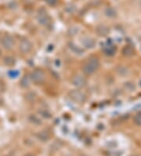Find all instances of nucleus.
I'll return each instance as SVG.
<instances>
[{"mask_svg": "<svg viewBox=\"0 0 141 156\" xmlns=\"http://www.w3.org/2000/svg\"><path fill=\"white\" fill-rule=\"evenodd\" d=\"M100 68V61L96 58H90L83 64L82 71L86 75H92Z\"/></svg>", "mask_w": 141, "mask_h": 156, "instance_id": "obj_1", "label": "nucleus"}, {"mask_svg": "<svg viewBox=\"0 0 141 156\" xmlns=\"http://www.w3.org/2000/svg\"><path fill=\"white\" fill-rule=\"evenodd\" d=\"M133 121L136 125L141 126V111L136 113L133 117Z\"/></svg>", "mask_w": 141, "mask_h": 156, "instance_id": "obj_10", "label": "nucleus"}, {"mask_svg": "<svg viewBox=\"0 0 141 156\" xmlns=\"http://www.w3.org/2000/svg\"><path fill=\"white\" fill-rule=\"evenodd\" d=\"M82 45L84 46L86 48H94V46L96 44V42L94 41L93 39L92 38H89V37H86L84 38L83 40H82Z\"/></svg>", "mask_w": 141, "mask_h": 156, "instance_id": "obj_8", "label": "nucleus"}, {"mask_svg": "<svg viewBox=\"0 0 141 156\" xmlns=\"http://www.w3.org/2000/svg\"><path fill=\"white\" fill-rule=\"evenodd\" d=\"M38 21H39L40 24L45 26L49 25L51 22L50 18L48 15V14L45 12V10H41L39 12V14H38Z\"/></svg>", "mask_w": 141, "mask_h": 156, "instance_id": "obj_5", "label": "nucleus"}, {"mask_svg": "<svg viewBox=\"0 0 141 156\" xmlns=\"http://www.w3.org/2000/svg\"><path fill=\"white\" fill-rule=\"evenodd\" d=\"M47 2V4H49V6H55L57 5L58 0H45Z\"/></svg>", "mask_w": 141, "mask_h": 156, "instance_id": "obj_16", "label": "nucleus"}, {"mask_svg": "<svg viewBox=\"0 0 141 156\" xmlns=\"http://www.w3.org/2000/svg\"><path fill=\"white\" fill-rule=\"evenodd\" d=\"M97 29H99V30L100 29V30H101V32H98L100 36H105V35H107V33H108V28H106V27H104V26L99 27V28H98Z\"/></svg>", "mask_w": 141, "mask_h": 156, "instance_id": "obj_12", "label": "nucleus"}, {"mask_svg": "<svg viewBox=\"0 0 141 156\" xmlns=\"http://www.w3.org/2000/svg\"><path fill=\"white\" fill-rule=\"evenodd\" d=\"M32 47H33V45L31 44V42L29 40L24 39V40H22L20 43L19 48L20 50V51L26 54L31 51L32 50Z\"/></svg>", "mask_w": 141, "mask_h": 156, "instance_id": "obj_6", "label": "nucleus"}, {"mask_svg": "<svg viewBox=\"0 0 141 156\" xmlns=\"http://www.w3.org/2000/svg\"><path fill=\"white\" fill-rule=\"evenodd\" d=\"M106 14H107V16L114 18L116 16V11L113 8H108L106 10Z\"/></svg>", "mask_w": 141, "mask_h": 156, "instance_id": "obj_11", "label": "nucleus"}, {"mask_svg": "<svg viewBox=\"0 0 141 156\" xmlns=\"http://www.w3.org/2000/svg\"><path fill=\"white\" fill-rule=\"evenodd\" d=\"M5 90V85L3 82L0 81V91H3Z\"/></svg>", "mask_w": 141, "mask_h": 156, "instance_id": "obj_17", "label": "nucleus"}, {"mask_svg": "<svg viewBox=\"0 0 141 156\" xmlns=\"http://www.w3.org/2000/svg\"><path fill=\"white\" fill-rule=\"evenodd\" d=\"M21 85L23 87H27L29 85V82H28V78L27 77H24L21 81Z\"/></svg>", "mask_w": 141, "mask_h": 156, "instance_id": "obj_15", "label": "nucleus"}, {"mask_svg": "<svg viewBox=\"0 0 141 156\" xmlns=\"http://www.w3.org/2000/svg\"><path fill=\"white\" fill-rule=\"evenodd\" d=\"M133 53H134V50L131 46H125L122 50V54L124 55L127 56V57H130V56L133 55Z\"/></svg>", "mask_w": 141, "mask_h": 156, "instance_id": "obj_9", "label": "nucleus"}, {"mask_svg": "<svg viewBox=\"0 0 141 156\" xmlns=\"http://www.w3.org/2000/svg\"><path fill=\"white\" fill-rule=\"evenodd\" d=\"M31 80L36 85H41L45 80V73L41 69H37L34 70L31 74Z\"/></svg>", "mask_w": 141, "mask_h": 156, "instance_id": "obj_2", "label": "nucleus"}, {"mask_svg": "<svg viewBox=\"0 0 141 156\" xmlns=\"http://www.w3.org/2000/svg\"><path fill=\"white\" fill-rule=\"evenodd\" d=\"M9 73H12L13 75H11L10 77H16L17 76H18V72L17 71H10Z\"/></svg>", "mask_w": 141, "mask_h": 156, "instance_id": "obj_18", "label": "nucleus"}, {"mask_svg": "<svg viewBox=\"0 0 141 156\" xmlns=\"http://www.w3.org/2000/svg\"><path fill=\"white\" fill-rule=\"evenodd\" d=\"M1 43L6 49H11L14 47V38L12 37L10 35H6L2 37Z\"/></svg>", "mask_w": 141, "mask_h": 156, "instance_id": "obj_7", "label": "nucleus"}, {"mask_svg": "<svg viewBox=\"0 0 141 156\" xmlns=\"http://www.w3.org/2000/svg\"><path fill=\"white\" fill-rule=\"evenodd\" d=\"M70 98L77 103H82L86 101V95L79 90H73L69 93Z\"/></svg>", "mask_w": 141, "mask_h": 156, "instance_id": "obj_3", "label": "nucleus"}, {"mask_svg": "<svg viewBox=\"0 0 141 156\" xmlns=\"http://www.w3.org/2000/svg\"><path fill=\"white\" fill-rule=\"evenodd\" d=\"M71 83L76 88H81L85 87L87 85V80H86V77L82 75H75L74 77H73L72 80H71Z\"/></svg>", "mask_w": 141, "mask_h": 156, "instance_id": "obj_4", "label": "nucleus"}, {"mask_svg": "<svg viewBox=\"0 0 141 156\" xmlns=\"http://www.w3.org/2000/svg\"><path fill=\"white\" fill-rule=\"evenodd\" d=\"M5 62H6V65H14V64L15 63V60H14L13 58L8 57V58H6V59H5Z\"/></svg>", "mask_w": 141, "mask_h": 156, "instance_id": "obj_13", "label": "nucleus"}, {"mask_svg": "<svg viewBox=\"0 0 141 156\" xmlns=\"http://www.w3.org/2000/svg\"><path fill=\"white\" fill-rule=\"evenodd\" d=\"M105 52L107 55H113L114 53V48H112V47L109 46V47L107 48V50H105Z\"/></svg>", "mask_w": 141, "mask_h": 156, "instance_id": "obj_14", "label": "nucleus"}]
</instances>
